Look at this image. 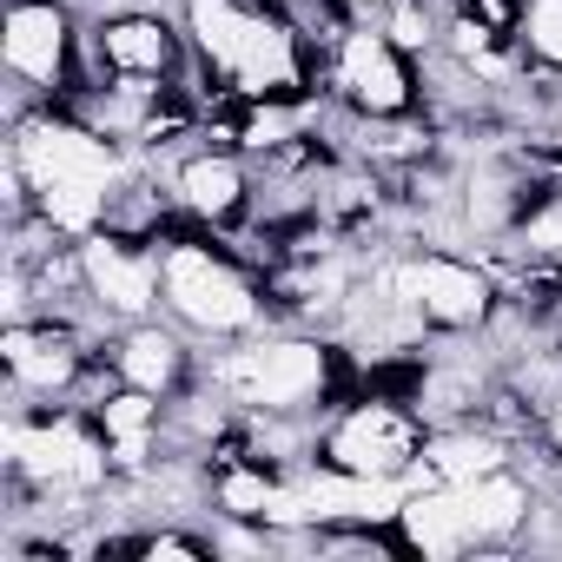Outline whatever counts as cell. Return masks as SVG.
<instances>
[{
  "instance_id": "cell-9",
  "label": "cell",
  "mask_w": 562,
  "mask_h": 562,
  "mask_svg": "<svg viewBox=\"0 0 562 562\" xmlns=\"http://www.w3.org/2000/svg\"><path fill=\"white\" fill-rule=\"evenodd\" d=\"M74 251H80V278H87L80 292H87L106 318L139 325V318H153V312L166 305V292H159V251H139L126 232L100 225V232L74 238Z\"/></svg>"
},
{
  "instance_id": "cell-11",
  "label": "cell",
  "mask_w": 562,
  "mask_h": 562,
  "mask_svg": "<svg viewBox=\"0 0 562 562\" xmlns=\"http://www.w3.org/2000/svg\"><path fill=\"white\" fill-rule=\"evenodd\" d=\"M0 364L21 397H60L87 371V338L60 318H14L0 331Z\"/></svg>"
},
{
  "instance_id": "cell-29",
  "label": "cell",
  "mask_w": 562,
  "mask_h": 562,
  "mask_svg": "<svg viewBox=\"0 0 562 562\" xmlns=\"http://www.w3.org/2000/svg\"><path fill=\"white\" fill-rule=\"evenodd\" d=\"M384 8H397V0H351V14H384Z\"/></svg>"
},
{
  "instance_id": "cell-1",
  "label": "cell",
  "mask_w": 562,
  "mask_h": 562,
  "mask_svg": "<svg viewBox=\"0 0 562 562\" xmlns=\"http://www.w3.org/2000/svg\"><path fill=\"white\" fill-rule=\"evenodd\" d=\"M8 153L21 159L27 186H34V212L60 232V238H87L113 218V199L126 192V159L113 146V133L80 126V120H21Z\"/></svg>"
},
{
  "instance_id": "cell-13",
  "label": "cell",
  "mask_w": 562,
  "mask_h": 562,
  "mask_svg": "<svg viewBox=\"0 0 562 562\" xmlns=\"http://www.w3.org/2000/svg\"><path fill=\"white\" fill-rule=\"evenodd\" d=\"M172 205L199 225H238L251 205V172L238 153H186L172 166Z\"/></svg>"
},
{
  "instance_id": "cell-15",
  "label": "cell",
  "mask_w": 562,
  "mask_h": 562,
  "mask_svg": "<svg viewBox=\"0 0 562 562\" xmlns=\"http://www.w3.org/2000/svg\"><path fill=\"white\" fill-rule=\"evenodd\" d=\"M457 490V509H463V529H470V549H496V542H516L529 529V483L503 463L490 476H470V483H450Z\"/></svg>"
},
{
  "instance_id": "cell-23",
  "label": "cell",
  "mask_w": 562,
  "mask_h": 562,
  "mask_svg": "<svg viewBox=\"0 0 562 562\" xmlns=\"http://www.w3.org/2000/svg\"><path fill=\"white\" fill-rule=\"evenodd\" d=\"M378 27H384V34H391V47H397V54H411V60H424V54L443 41L424 0H397V8H384V14H378Z\"/></svg>"
},
{
  "instance_id": "cell-3",
  "label": "cell",
  "mask_w": 562,
  "mask_h": 562,
  "mask_svg": "<svg viewBox=\"0 0 562 562\" xmlns=\"http://www.w3.org/2000/svg\"><path fill=\"white\" fill-rule=\"evenodd\" d=\"M159 292H166L172 325H186L199 338H245L265 318L251 271L238 258H225L218 245H199V238H172L159 251Z\"/></svg>"
},
{
  "instance_id": "cell-24",
  "label": "cell",
  "mask_w": 562,
  "mask_h": 562,
  "mask_svg": "<svg viewBox=\"0 0 562 562\" xmlns=\"http://www.w3.org/2000/svg\"><path fill=\"white\" fill-rule=\"evenodd\" d=\"M139 562H212L218 555V536H192V529H153L139 542H126Z\"/></svg>"
},
{
  "instance_id": "cell-5",
  "label": "cell",
  "mask_w": 562,
  "mask_h": 562,
  "mask_svg": "<svg viewBox=\"0 0 562 562\" xmlns=\"http://www.w3.org/2000/svg\"><path fill=\"white\" fill-rule=\"evenodd\" d=\"M0 450H8L14 483L60 490V496H87V490H100L113 476L106 430L100 424H80V417H8Z\"/></svg>"
},
{
  "instance_id": "cell-6",
  "label": "cell",
  "mask_w": 562,
  "mask_h": 562,
  "mask_svg": "<svg viewBox=\"0 0 562 562\" xmlns=\"http://www.w3.org/2000/svg\"><path fill=\"white\" fill-rule=\"evenodd\" d=\"M384 292L424 325V331H443V338H463V331H483L496 318V278L470 258H450V251H411L384 271Z\"/></svg>"
},
{
  "instance_id": "cell-14",
  "label": "cell",
  "mask_w": 562,
  "mask_h": 562,
  "mask_svg": "<svg viewBox=\"0 0 562 562\" xmlns=\"http://www.w3.org/2000/svg\"><path fill=\"white\" fill-rule=\"evenodd\" d=\"M503 463H509V437L463 417V424H443V430L424 437V457L411 463V490L417 483H470V476H490Z\"/></svg>"
},
{
  "instance_id": "cell-22",
  "label": "cell",
  "mask_w": 562,
  "mask_h": 562,
  "mask_svg": "<svg viewBox=\"0 0 562 562\" xmlns=\"http://www.w3.org/2000/svg\"><path fill=\"white\" fill-rule=\"evenodd\" d=\"M522 54L549 74H562V0H522V27H516Z\"/></svg>"
},
{
  "instance_id": "cell-7",
  "label": "cell",
  "mask_w": 562,
  "mask_h": 562,
  "mask_svg": "<svg viewBox=\"0 0 562 562\" xmlns=\"http://www.w3.org/2000/svg\"><path fill=\"white\" fill-rule=\"evenodd\" d=\"M424 411H404L391 397H364V404H345L325 437H318V457L345 476H411V463L424 457Z\"/></svg>"
},
{
  "instance_id": "cell-26",
  "label": "cell",
  "mask_w": 562,
  "mask_h": 562,
  "mask_svg": "<svg viewBox=\"0 0 562 562\" xmlns=\"http://www.w3.org/2000/svg\"><path fill=\"white\" fill-rule=\"evenodd\" d=\"M516 245L522 258H562V205H542L516 225Z\"/></svg>"
},
{
  "instance_id": "cell-18",
  "label": "cell",
  "mask_w": 562,
  "mask_h": 562,
  "mask_svg": "<svg viewBox=\"0 0 562 562\" xmlns=\"http://www.w3.org/2000/svg\"><path fill=\"white\" fill-rule=\"evenodd\" d=\"M278 483H285V476H271L265 457H225L218 476H212V503H218L232 522H258V529H265V509H271Z\"/></svg>"
},
{
  "instance_id": "cell-8",
  "label": "cell",
  "mask_w": 562,
  "mask_h": 562,
  "mask_svg": "<svg viewBox=\"0 0 562 562\" xmlns=\"http://www.w3.org/2000/svg\"><path fill=\"white\" fill-rule=\"evenodd\" d=\"M331 87L345 93V106L358 120H411V106H417L411 54H397L378 21H358L331 41Z\"/></svg>"
},
{
  "instance_id": "cell-27",
  "label": "cell",
  "mask_w": 562,
  "mask_h": 562,
  "mask_svg": "<svg viewBox=\"0 0 562 562\" xmlns=\"http://www.w3.org/2000/svg\"><path fill=\"white\" fill-rule=\"evenodd\" d=\"M457 14H470V21H483V27H496V34L516 41V27H522V0H457Z\"/></svg>"
},
{
  "instance_id": "cell-2",
  "label": "cell",
  "mask_w": 562,
  "mask_h": 562,
  "mask_svg": "<svg viewBox=\"0 0 562 562\" xmlns=\"http://www.w3.org/2000/svg\"><path fill=\"white\" fill-rule=\"evenodd\" d=\"M179 27L232 100H299L312 80L299 27L285 14L251 8V0H186Z\"/></svg>"
},
{
  "instance_id": "cell-10",
  "label": "cell",
  "mask_w": 562,
  "mask_h": 562,
  "mask_svg": "<svg viewBox=\"0 0 562 562\" xmlns=\"http://www.w3.org/2000/svg\"><path fill=\"white\" fill-rule=\"evenodd\" d=\"M0 60L27 93H60L74 74V8L67 0H8L0 8Z\"/></svg>"
},
{
  "instance_id": "cell-19",
  "label": "cell",
  "mask_w": 562,
  "mask_h": 562,
  "mask_svg": "<svg viewBox=\"0 0 562 562\" xmlns=\"http://www.w3.org/2000/svg\"><path fill=\"white\" fill-rule=\"evenodd\" d=\"M159 411H166V397L120 384V391H106L93 404V424L106 430V443H153L159 437Z\"/></svg>"
},
{
  "instance_id": "cell-17",
  "label": "cell",
  "mask_w": 562,
  "mask_h": 562,
  "mask_svg": "<svg viewBox=\"0 0 562 562\" xmlns=\"http://www.w3.org/2000/svg\"><path fill=\"white\" fill-rule=\"evenodd\" d=\"M397 542L424 562H450L470 549V529H463V509H457V490L450 483H417L397 509Z\"/></svg>"
},
{
  "instance_id": "cell-4",
  "label": "cell",
  "mask_w": 562,
  "mask_h": 562,
  "mask_svg": "<svg viewBox=\"0 0 562 562\" xmlns=\"http://www.w3.org/2000/svg\"><path fill=\"white\" fill-rule=\"evenodd\" d=\"M212 384L225 404L251 417H299L331 397L338 364H331V345L318 338H258L245 351H225L212 364Z\"/></svg>"
},
{
  "instance_id": "cell-12",
  "label": "cell",
  "mask_w": 562,
  "mask_h": 562,
  "mask_svg": "<svg viewBox=\"0 0 562 562\" xmlns=\"http://www.w3.org/2000/svg\"><path fill=\"white\" fill-rule=\"evenodd\" d=\"M93 60L113 74V80H153L166 87L186 60V27H172L166 14L153 8H126V14H106L93 27Z\"/></svg>"
},
{
  "instance_id": "cell-28",
  "label": "cell",
  "mask_w": 562,
  "mask_h": 562,
  "mask_svg": "<svg viewBox=\"0 0 562 562\" xmlns=\"http://www.w3.org/2000/svg\"><path fill=\"white\" fill-rule=\"evenodd\" d=\"M542 437H549V450H562V397L542 404Z\"/></svg>"
},
{
  "instance_id": "cell-20",
  "label": "cell",
  "mask_w": 562,
  "mask_h": 562,
  "mask_svg": "<svg viewBox=\"0 0 562 562\" xmlns=\"http://www.w3.org/2000/svg\"><path fill=\"white\" fill-rule=\"evenodd\" d=\"M299 139V100H245L238 146L245 153H285Z\"/></svg>"
},
{
  "instance_id": "cell-16",
  "label": "cell",
  "mask_w": 562,
  "mask_h": 562,
  "mask_svg": "<svg viewBox=\"0 0 562 562\" xmlns=\"http://www.w3.org/2000/svg\"><path fill=\"white\" fill-rule=\"evenodd\" d=\"M113 378L120 384H133V391H153V397H172L179 384H186V371H192V358H186V345H179V331H166L159 318H139V325H126L120 338H113Z\"/></svg>"
},
{
  "instance_id": "cell-25",
  "label": "cell",
  "mask_w": 562,
  "mask_h": 562,
  "mask_svg": "<svg viewBox=\"0 0 562 562\" xmlns=\"http://www.w3.org/2000/svg\"><path fill=\"white\" fill-rule=\"evenodd\" d=\"M371 159H417V153H430V133H417V126H404V120H364V139H358Z\"/></svg>"
},
{
  "instance_id": "cell-21",
  "label": "cell",
  "mask_w": 562,
  "mask_h": 562,
  "mask_svg": "<svg viewBox=\"0 0 562 562\" xmlns=\"http://www.w3.org/2000/svg\"><path fill=\"white\" fill-rule=\"evenodd\" d=\"M443 47H450V60H457V67H470V74H496V67H503L509 34H496V27H483V21H470V14H450Z\"/></svg>"
}]
</instances>
